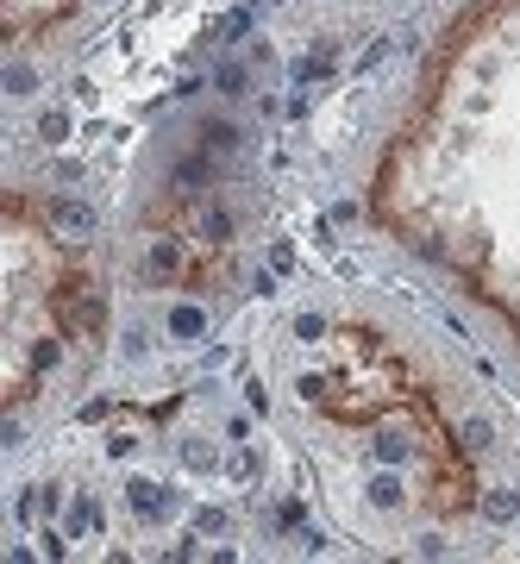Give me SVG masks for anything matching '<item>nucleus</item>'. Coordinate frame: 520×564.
<instances>
[{
  "label": "nucleus",
  "instance_id": "nucleus-1",
  "mask_svg": "<svg viewBox=\"0 0 520 564\" xmlns=\"http://www.w3.org/2000/svg\"><path fill=\"white\" fill-rule=\"evenodd\" d=\"M7 339H13V364H7V383L13 395L39 383V370L57 358V345L69 339V302H76V282H69V251L51 232L25 220L13 207V239H7Z\"/></svg>",
  "mask_w": 520,
  "mask_h": 564
},
{
  "label": "nucleus",
  "instance_id": "nucleus-2",
  "mask_svg": "<svg viewBox=\"0 0 520 564\" xmlns=\"http://www.w3.org/2000/svg\"><path fill=\"white\" fill-rule=\"evenodd\" d=\"M13 7H20V0H13Z\"/></svg>",
  "mask_w": 520,
  "mask_h": 564
}]
</instances>
